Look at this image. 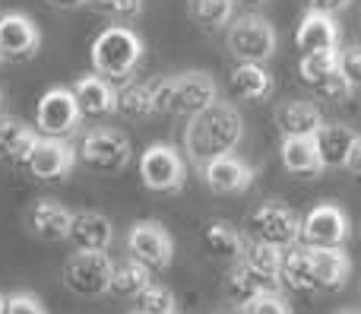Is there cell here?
<instances>
[{
    "instance_id": "obj_1",
    "label": "cell",
    "mask_w": 361,
    "mask_h": 314,
    "mask_svg": "<svg viewBox=\"0 0 361 314\" xmlns=\"http://www.w3.org/2000/svg\"><path fill=\"white\" fill-rule=\"evenodd\" d=\"M244 137V118L231 102H212L206 111H200L197 118H190L184 131V146L187 156L203 169L212 159L231 156V150H238Z\"/></svg>"
},
{
    "instance_id": "obj_2",
    "label": "cell",
    "mask_w": 361,
    "mask_h": 314,
    "mask_svg": "<svg viewBox=\"0 0 361 314\" xmlns=\"http://www.w3.org/2000/svg\"><path fill=\"white\" fill-rule=\"evenodd\" d=\"M143 38L127 25H108L99 32V38L92 42V67L102 80L111 83H133V73L143 64Z\"/></svg>"
},
{
    "instance_id": "obj_3",
    "label": "cell",
    "mask_w": 361,
    "mask_h": 314,
    "mask_svg": "<svg viewBox=\"0 0 361 314\" xmlns=\"http://www.w3.org/2000/svg\"><path fill=\"white\" fill-rule=\"evenodd\" d=\"M76 156L86 169L99 171V175H118L130 165V140L124 137L114 127H95V131L82 133L80 146H76Z\"/></svg>"
},
{
    "instance_id": "obj_4",
    "label": "cell",
    "mask_w": 361,
    "mask_h": 314,
    "mask_svg": "<svg viewBox=\"0 0 361 314\" xmlns=\"http://www.w3.org/2000/svg\"><path fill=\"white\" fill-rule=\"evenodd\" d=\"M247 232L250 241H263V245H273L279 251H288L292 245L301 241V216L295 210H288L286 203L267 200L250 213Z\"/></svg>"
},
{
    "instance_id": "obj_5",
    "label": "cell",
    "mask_w": 361,
    "mask_h": 314,
    "mask_svg": "<svg viewBox=\"0 0 361 314\" xmlns=\"http://www.w3.org/2000/svg\"><path fill=\"white\" fill-rule=\"evenodd\" d=\"M228 51L238 64H263L276 54V29L257 13H244L228 25Z\"/></svg>"
},
{
    "instance_id": "obj_6",
    "label": "cell",
    "mask_w": 361,
    "mask_h": 314,
    "mask_svg": "<svg viewBox=\"0 0 361 314\" xmlns=\"http://www.w3.org/2000/svg\"><path fill=\"white\" fill-rule=\"evenodd\" d=\"M114 264L105 251H76L63 267V283L82 298H95L111 292Z\"/></svg>"
},
{
    "instance_id": "obj_7",
    "label": "cell",
    "mask_w": 361,
    "mask_h": 314,
    "mask_svg": "<svg viewBox=\"0 0 361 314\" xmlns=\"http://www.w3.org/2000/svg\"><path fill=\"white\" fill-rule=\"evenodd\" d=\"M140 175H143V184L149 191L178 194V191H184V181H187L184 156L171 143H152L143 152V159H140Z\"/></svg>"
},
{
    "instance_id": "obj_8",
    "label": "cell",
    "mask_w": 361,
    "mask_h": 314,
    "mask_svg": "<svg viewBox=\"0 0 361 314\" xmlns=\"http://www.w3.org/2000/svg\"><path fill=\"white\" fill-rule=\"evenodd\" d=\"M80 121H82L80 105H76V99H73V89H67V86L48 89L35 108V127L44 137L67 140L70 133L80 131Z\"/></svg>"
},
{
    "instance_id": "obj_9",
    "label": "cell",
    "mask_w": 361,
    "mask_h": 314,
    "mask_svg": "<svg viewBox=\"0 0 361 314\" xmlns=\"http://www.w3.org/2000/svg\"><path fill=\"white\" fill-rule=\"evenodd\" d=\"M127 251H130V260L143 264L149 273H159L175 258V241H171V235L159 222L140 219L127 232Z\"/></svg>"
},
{
    "instance_id": "obj_10",
    "label": "cell",
    "mask_w": 361,
    "mask_h": 314,
    "mask_svg": "<svg viewBox=\"0 0 361 314\" xmlns=\"http://www.w3.org/2000/svg\"><path fill=\"white\" fill-rule=\"evenodd\" d=\"M352 235V222L336 203H320L301 219L305 248H343Z\"/></svg>"
},
{
    "instance_id": "obj_11",
    "label": "cell",
    "mask_w": 361,
    "mask_h": 314,
    "mask_svg": "<svg viewBox=\"0 0 361 314\" xmlns=\"http://www.w3.org/2000/svg\"><path fill=\"white\" fill-rule=\"evenodd\" d=\"M216 99V80L203 70H187L180 76H171V114L178 118H197L200 111L212 105Z\"/></svg>"
},
{
    "instance_id": "obj_12",
    "label": "cell",
    "mask_w": 361,
    "mask_h": 314,
    "mask_svg": "<svg viewBox=\"0 0 361 314\" xmlns=\"http://www.w3.org/2000/svg\"><path fill=\"white\" fill-rule=\"evenodd\" d=\"M42 48V32L25 13H4L0 16V61L25 64Z\"/></svg>"
},
{
    "instance_id": "obj_13",
    "label": "cell",
    "mask_w": 361,
    "mask_h": 314,
    "mask_svg": "<svg viewBox=\"0 0 361 314\" xmlns=\"http://www.w3.org/2000/svg\"><path fill=\"white\" fill-rule=\"evenodd\" d=\"M76 146L70 140H54V137H38L35 150L29 152L23 169L38 181H57V178L70 175L76 165Z\"/></svg>"
},
{
    "instance_id": "obj_14",
    "label": "cell",
    "mask_w": 361,
    "mask_h": 314,
    "mask_svg": "<svg viewBox=\"0 0 361 314\" xmlns=\"http://www.w3.org/2000/svg\"><path fill=\"white\" fill-rule=\"evenodd\" d=\"M200 171H203V181L212 194H244L254 184V169L247 162H241L238 156L212 159Z\"/></svg>"
},
{
    "instance_id": "obj_15",
    "label": "cell",
    "mask_w": 361,
    "mask_h": 314,
    "mask_svg": "<svg viewBox=\"0 0 361 314\" xmlns=\"http://www.w3.org/2000/svg\"><path fill=\"white\" fill-rule=\"evenodd\" d=\"M111 238H114V226L105 213H99V210H80V213H73L70 245L76 251H108Z\"/></svg>"
},
{
    "instance_id": "obj_16",
    "label": "cell",
    "mask_w": 361,
    "mask_h": 314,
    "mask_svg": "<svg viewBox=\"0 0 361 314\" xmlns=\"http://www.w3.org/2000/svg\"><path fill=\"white\" fill-rule=\"evenodd\" d=\"M70 222H73V213L54 200H35L29 210H25V226H29V232L42 241L70 238Z\"/></svg>"
},
{
    "instance_id": "obj_17",
    "label": "cell",
    "mask_w": 361,
    "mask_h": 314,
    "mask_svg": "<svg viewBox=\"0 0 361 314\" xmlns=\"http://www.w3.org/2000/svg\"><path fill=\"white\" fill-rule=\"evenodd\" d=\"M222 292L231 305H247V302H254L257 296H263V292H279V283L260 277L247 260H238V264H231L228 273H225Z\"/></svg>"
},
{
    "instance_id": "obj_18",
    "label": "cell",
    "mask_w": 361,
    "mask_h": 314,
    "mask_svg": "<svg viewBox=\"0 0 361 314\" xmlns=\"http://www.w3.org/2000/svg\"><path fill=\"white\" fill-rule=\"evenodd\" d=\"M73 99L80 105L82 118H105V114L118 111V92L111 89V83L102 80L99 73L80 76L73 83Z\"/></svg>"
},
{
    "instance_id": "obj_19",
    "label": "cell",
    "mask_w": 361,
    "mask_h": 314,
    "mask_svg": "<svg viewBox=\"0 0 361 314\" xmlns=\"http://www.w3.org/2000/svg\"><path fill=\"white\" fill-rule=\"evenodd\" d=\"M311 270H314V289L336 292L349 283L352 260L343 248H311Z\"/></svg>"
},
{
    "instance_id": "obj_20",
    "label": "cell",
    "mask_w": 361,
    "mask_h": 314,
    "mask_svg": "<svg viewBox=\"0 0 361 314\" xmlns=\"http://www.w3.org/2000/svg\"><path fill=\"white\" fill-rule=\"evenodd\" d=\"M276 124H279L282 137H317L326 121L314 102L292 99L276 111Z\"/></svg>"
},
{
    "instance_id": "obj_21",
    "label": "cell",
    "mask_w": 361,
    "mask_h": 314,
    "mask_svg": "<svg viewBox=\"0 0 361 314\" xmlns=\"http://www.w3.org/2000/svg\"><path fill=\"white\" fill-rule=\"evenodd\" d=\"M295 42H298V48H301V57L324 54V51H339V29H336V23H333V16H326V13H305Z\"/></svg>"
},
{
    "instance_id": "obj_22",
    "label": "cell",
    "mask_w": 361,
    "mask_h": 314,
    "mask_svg": "<svg viewBox=\"0 0 361 314\" xmlns=\"http://www.w3.org/2000/svg\"><path fill=\"white\" fill-rule=\"evenodd\" d=\"M282 165L295 178H317L324 171L320 150L314 137H282Z\"/></svg>"
},
{
    "instance_id": "obj_23",
    "label": "cell",
    "mask_w": 361,
    "mask_h": 314,
    "mask_svg": "<svg viewBox=\"0 0 361 314\" xmlns=\"http://www.w3.org/2000/svg\"><path fill=\"white\" fill-rule=\"evenodd\" d=\"M38 143V131H32L29 124H23L19 118L0 114V159L13 165H25L29 152Z\"/></svg>"
},
{
    "instance_id": "obj_24",
    "label": "cell",
    "mask_w": 361,
    "mask_h": 314,
    "mask_svg": "<svg viewBox=\"0 0 361 314\" xmlns=\"http://www.w3.org/2000/svg\"><path fill=\"white\" fill-rule=\"evenodd\" d=\"M317 150H320V162L324 169H345L349 152L355 146L358 133L349 124H324V131L317 133Z\"/></svg>"
},
{
    "instance_id": "obj_25",
    "label": "cell",
    "mask_w": 361,
    "mask_h": 314,
    "mask_svg": "<svg viewBox=\"0 0 361 314\" xmlns=\"http://www.w3.org/2000/svg\"><path fill=\"white\" fill-rule=\"evenodd\" d=\"M228 92L235 99L260 102L273 92V76L263 70V64H238L228 73Z\"/></svg>"
},
{
    "instance_id": "obj_26",
    "label": "cell",
    "mask_w": 361,
    "mask_h": 314,
    "mask_svg": "<svg viewBox=\"0 0 361 314\" xmlns=\"http://www.w3.org/2000/svg\"><path fill=\"white\" fill-rule=\"evenodd\" d=\"M203 248L209 251V258L238 264V260H244L247 241H244V235L238 232V229H231L228 222H212V226L203 232Z\"/></svg>"
},
{
    "instance_id": "obj_27",
    "label": "cell",
    "mask_w": 361,
    "mask_h": 314,
    "mask_svg": "<svg viewBox=\"0 0 361 314\" xmlns=\"http://www.w3.org/2000/svg\"><path fill=\"white\" fill-rule=\"evenodd\" d=\"M282 286L295 292H311L314 289V270H311V248L292 245L282 254Z\"/></svg>"
},
{
    "instance_id": "obj_28",
    "label": "cell",
    "mask_w": 361,
    "mask_h": 314,
    "mask_svg": "<svg viewBox=\"0 0 361 314\" xmlns=\"http://www.w3.org/2000/svg\"><path fill=\"white\" fill-rule=\"evenodd\" d=\"M187 13L203 32H219L235 19V0H187Z\"/></svg>"
},
{
    "instance_id": "obj_29",
    "label": "cell",
    "mask_w": 361,
    "mask_h": 314,
    "mask_svg": "<svg viewBox=\"0 0 361 314\" xmlns=\"http://www.w3.org/2000/svg\"><path fill=\"white\" fill-rule=\"evenodd\" d=\"M152 286V273L146 270L137 260H124L114 267V279H111V292L114 296H127V298H140L146 289Z\"/></svg>"
},
{
    "instance_id": "obj_30",
    "label": "cell",
    "mask_w": 361,
    "mask_h": 314,
    "mask_svg": "<svg viewBox=\"0 0 361 314\" xmlns=\"http://www.w3.org/2000/svg\"><path fill=\"white\" fill-rule=\"evenodd\" d=\"M282 254L286 251H279V248H273V245H263V241H247V248H244V260H247L260 277L273 279V283H279V286H282Z\"/></svg>"
},
{
    "instance_id": "obj_31",
    "label": "cell",
    "mask_w": 361,
    "mask_h": 314,
    "mask_svg": "<svg viewBox=\"0 0 361 314\" xmlns=\"http://www.w3.org/2000/svg\"><path fill=\"white\" fill-rule=\"evenodd\" d=\"M118 111L124 114V118H149V114H156L146 80L143 83L133 80V83H127V86L118 89Z\"/></svg>"
},
{
    "instance_id": "obj_32",
    "label": "cell",
    "mask_w": 361,
    "mask_h": 314,
    "mask_svg": "<svg viewBox=\"0 0 361 314\" xmlns=\"http://www.w3.org/2000/svg\"><path fill=\"white\" fill-rule=\"evenodd\" d=\"M339 70V51H324V54H305L298 61V76L307 86H320L326 76Z\"/></svg>"
},
{
    "instance_id": "obj_33",
    "label": "cell",
    "mask_w": 361,
    "mask_h": 314,
    "mask_svg": "<svg viewBox=\"0 0 361 314\" xmlns=\"http://www.w3.org/2000/svg\"><path fill=\"white\" fill-rule=\"evenodd\" d=\"M89 6L114 23H130L143 13V0H89Z\"/></svg>"
},
{
    "instance_id": "obj_34",
    "label": "cell",
    "mask_w": 361,
    "mask_h": 314,
    "mask_svg": "<svg viewBox=\"0 0 361 314\" xmlns=\"http://www.w3.org/2000/svg\"><path fill=\"white\" fill-rule=\"evenodd\" d=\"M137 302H140V314H178L175 292L165 289V286H156V283H152Z\"/></svg>"
},
{
    "instance_id": "obj_35",
    "label": "cell",
    "mask_w": 361,
    "mask_h": 314,
    "mask_svg": "<svg viewBox=\"0 0 361 314\" xmlns=\"http://www.w3.org/2000/svg\"><path fill=\"white\" fill-rule=\"evenodd\" d=\"M339 73L352 89H361V44H349L339 51Z\"/></svg>"
},
{
    "instance_id": "obj_36",
    "label": "cell",
    "mask_w": 361,
    "mask_h": 314,
    "mask_svg": "<svg viewBox=\"0 0 361 314\" xmlns=\"http://www.w3.org/2000/svg\"><path fill=\"white\" fill-rule=\"evenodd\" d=\"M244 314H292V308L282 298V292H263L254 302L244 305Z\"/></svg>"
},
{
    "instance_id": "obj_37",
    "label": "cell",
    "mask_w": 361,
    "mask_h": 314,
    "mask_svg": "<svg viewBox=\"0 0 361 314\" xmlns=\"http://www.w3.org/2000/svg\"><path fill=\"white\" fill-rule=\"evenodd\" d=\"M314 92H317V99H324V102H336V105H339V102H345V99L352 95V86L345 83V76L336 70V73L326 76V80L320 83V86H314Z\"/></svg>"
},
{
    "instance_id": "obj_38",
    "label": "cell",
    "mask_w": 361,
    "mask_h": 314,
    "mask_svg": "<svg viewBox=\"0 0 361 314\" xmlns=\"http://www.w3.org/2000/svg\"><path fill=\"white\" fill-rule=\"evenodd\" d=\"M146 86H149L156 114H171V76H149Z\"/></svg>"
},
{
    "instance_id": "obj_39",
    "label": "cell",
    "mask_w": 361,
    "mask_h": 314,
    "mask_svg": "<svg viewBox=\"0 0 361 314\" xmlns=\"http://www.w3.org/2000/svg\"><path fill=\"white\" fill-rule=\"evenodd\" d=\"M4 314H48V311H44V305L38 302L35 296H29V292H13V296L6 298Z\"/></svg>"
},
{
    "instance_id": "obj_40",
    "label": "cell",
    "mask_w": 361,
    "mask_h": 314,
    "mask_svg": "<svg viewBox=\"0 0 361 314\" xmlns=\"http://www.w3.org/2000/svg\"><path fill=\"white\" fill-rule=\"evenodd\" d=\"M349 4H352V0H305L307 13H326V16H336V13H343Z\"/></svg>"
},
{
    "instance_id": "obj_41",
    "label": "cell",
    "mask_w": 361,
    "mask_h": 314,
    "mask_svg": "<svg viewBox=\"0 0 361 314\" xmlns=\"http://www.w3.org/2000/svg\"><path fill=\"white\" fill-rule=\"evenodd\" d=\"M345 169L355 171V175H361V133H358L355 146H352V152H349V162H345Z\"/></svg>"
},
{
    "instance_id": "obj_42",
    "label": "cell",
    "mask_w": 361,
    "mask_h": 314,
    "mask_svg": "<svg viewBox=\"0 0 361 314\" xmlns=\"http://www.w3.org/2000/svg\"><path fill=\"white\" fill-rule=\"evenodd\" d=\"M51 6H57V10H76V6H86L89 0H48Z\"/></svg>"
},
{
    "instance_id": "obj_43",
    "label": "cell",
    "mask_w": 361,
    "mask_h": 314,
    "mask_svg": "<svg viewBox=\"0 0 361 314\" xmlns=\"http://www.w3.org/2000/svg\"><path fill=\"white\" fill-rule=\"evenodd\" d=\"M235 6H241V10H260V6H267V0H235Z\"/></svg>"
},
{
    "instance_id": "obj_44",
    "label": "cell",
    "mask_w": 361,
    "mask_h": 314,
    "mask_svg": "<svg viewBox=\"0 0 361 314\" xmlns=\"http://www.w3.org/2000/svg\"><path fill=\"white\" fill-rule=\"evenodd\" d=\"M212 314H244V305H222V308H216Z\"/></svg>"
},
{
    "instance_id": "obj_45",
    "label": "cell",
    "mask_w": 361,
    "mask_h": 314,
    "mask_svg": "<svg viewBox=\"0 0 361 314\" xmlns=\"http://www.w3.org/2000/svg\"><path fill=\"white\" fill-rule=\"evenodd\" d=\"M4 308H6V298H4V296H0V314H4Z\"/></svg>"
},
{
    "instance_id": "obj_46",
    "label": "cell",
    "mask_w": 361,
    "mask_h": 314,
    "mask_svg": "<svg viewBox=\"0 0 361 314\" xmlns=\"http://www.w3.org/2000/svg\"><path fill=\"white\" fill-rule=\"evenodd\" d=\"M339 314H361V311H339Z\"/></svg>"
},
{
    "instance_id": "obj_47",
    "label": "cell",
    "mask_w": 361,
    "mask_h": 314,
    "mask_svg": "<svg viewBox=\"0 0 361 314\" xmlns=\"http://www.w3.org/2000/svg\"><path fill=\"white\" fill-rule=\"evenodd\" d=\"M0 105H4V92H0Z\"/></svg>"
},
{
    "instance_id": "obj_48",
    "label": "cell",
    "mask_w": 361,
    "mask_h": 314,
    "mask_svg": "<svg viewBox=\"0 0 361 314\" xmlns=\"http://www.w3.org/2000/svg\"><path fill=\"white\" fill-rule=\"evenodd\" d=\"M133 314H140V311H133Z\"/></svg>"
}]
</instances>
